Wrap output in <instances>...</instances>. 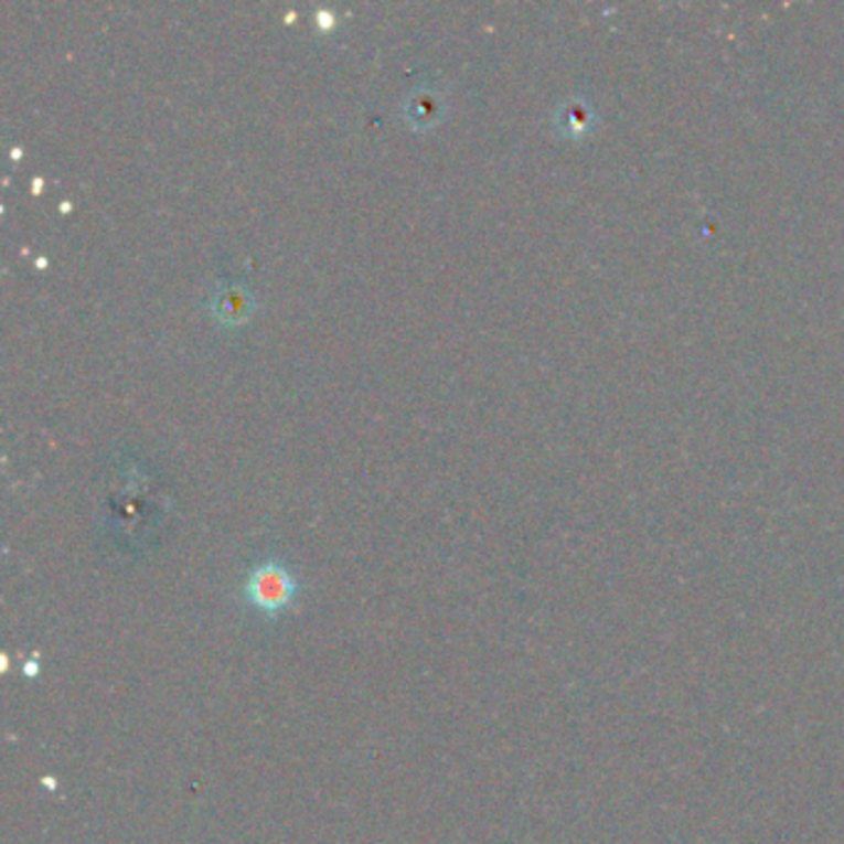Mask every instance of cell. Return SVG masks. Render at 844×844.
I'll use <instances>...</instances> for the list:
<instances>
[{
    "instance_id": "6da1fadb",
    "label": "cell",
    "mask_w": 844,
    "mask_h": 844,
    "mask_svg": "<svg viewBox=\"0 0 844 844\" xmlns=\"http://www.w3.org/2000/svg\"><path fill=\"white\" fill-rule=\"evenodd\" d=\"M298 583L280 563H263L253 569L246 583V599L266 615H278L292 605Z\"/></svg>"
},
{
    "instance_id": "7a4b0ae2",
    "label": "cell",
    "mask_w": 844,
    "mask_h": 844,
    "mask_svg": "<svg viewBox=\"0 0 844 844\" xmlns=\"http://www.w3.org/2000/svg\"><path fill=\"white\" fill-rule=\"evenodd\" d=\"M406 115L414 125H429L439 115V97L431 89H419L409 102H406Z\"/></svg>"
},
{
    "instance_id": "3957f363",
    "label": "cell",
    "mask_w": 844,
    "mask_h": 844,
    "mask_svg": "<svg viewBox=\"0 0 844 844\" xmlns=\"http://www.w3.org/2000/svg\"><path fill=\"white\" fill-rule=\"evenodd\" d=\"M248 302H250L248 295L241 288H236V285H231V288L221 290L216 295V312L223 320H238L241 314L248 310Z\"/></svg>"
},
{
    "instance_id": "277c9868",
    "label": "cell",
    "mask_w": 844,
    "mask_h": 844,
    "mask_svg": "<svg viewBox=\"0 0 844 844\" xmlns=\"http://www.w3.org/2000/svg\"><path fill=\"white\" fill-rule=\"evenodd\" d=\"M318 23L322 28H330L334 23V15L330 13V10H318Z\"/></svg>"
}]
</instances>
